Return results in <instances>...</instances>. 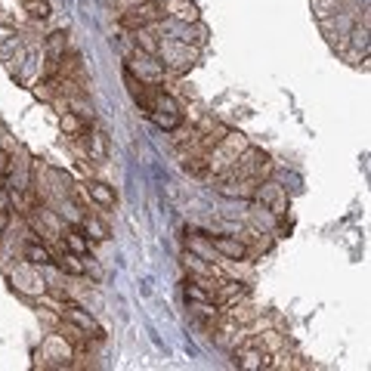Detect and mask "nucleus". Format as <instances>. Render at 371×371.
Here are the masks:
<instances>
[{
  "mask_svg": "<svg viewBox=\"0 0 371 371\" xmlns=\"http://www.w3.org/2000/svg\"><path fill=\"white\" fill-rule=\"evenodd\" d=\"M158 62L167 68V74H186L201 59V46L186 44L180 37H158Z\"/></svg>",
  "mask_w": 371,
  "mask_h": 371,
  "instance_id": "f257e3e1",
  "label": "nucleus"
},
{
  "mask_svg": "<svg viewBox=\"0 0 371 371\" xmlns=\"http://www.w3.org/2000/svg\"><path fill=\"white\" fill-rule=\"evenodd\" d=\"M245 149H247V139L242 134H235V130H226L220 143L207 152V170H214V174L220 176L223 170H229L232 164H235L238 155H242Z\"/></svg>",
  "mask_w": 371,
  "mask_h": 371,
  "instance_id": "f03ea898",
  "label": "nucleus"
},
{
  "mask_svg": "<svg viewBox=\"0 0 371 371\" xmlns=\"http://www.w3.org/2000/svg\"><path fill=\"white\" fill-rule=\"evenodd\" d=\"M124 68H127L130 74H136L139 81H145V84H158V87H164V81H167V68L158 62V56L139 50V46L127 56V65Z\"/></svg>",
  "mask_w": 371,
  "mask_h": 371,
  "instance_id": "7ed1b4c3",
  "label": "nucleus"
},
{
  "mask_svg": "<svg viewBox=\"0 0 371 371\" xmlns=\"http://www.w3.org/2000/svg\"><path fill=\"white\" fill-rule=\"evenodd\" d=\"M161 19H164V13H161V4H158V0H143V4L136 0L134 6H127V10L121 13V25L130 28V31L152 28V25H158Z\"/></svg>",
  "mask_w": 371,
  "mask_h": 371,
  "instance_id": "20e7f679",
  "label": "nucleus"
},
{
  "mask_svg": "<svg viewBox=\"0 0 371 371\" xmlns=\"http://www.w3.org/2000/svg\"><path fill=\"white\" fill-rule=\"evenodd\" d=\"M59 315H62V319H65L68 325H74L77 331H84V334H87V337H93V340H103V337H105L103 325H99L96 319H93V315H90L84 306H77L72 297H65V300H62V306H59Z\"/></svg>",
  "mask_w": 371,
  "mask_h": 371,
  "instance_id": "39448f33",
  "label": "nucleus"
},
{
  "mask_svg": "<svg viewBox=\"0 0 371 371\" xmlns=\"http://www.w3.org/2000/svg\"><path fill=\"white\" fill-rule=\"evenodd\" d=\"M204 238H207V245H211L223 260L242 263V260L251 257V247H247L245 238H238V235H204Z\"/></svg>",
  "mask_w": 371,
  "mask_h": 371,
  "instance_id": "423d86ee",
  "label": "nucleus"
},
{
  "mask_svg": "<svg viewBox=\"0 0 371 371\" xmlns=\"http://www.w3.org/2000/svg\"><path fill=\"white\" fill-rule=\"evenodd\" d=\"M254 198L263 204V211H273L275 216H285L288 214V195H285L282 186L275 183H257V192H254Z\"/></svg>",
  "mask_w": 371,
  "mask_h": 371,
  "instance_id": "0eeeda50",
  "label": "nucleus"
},
{
  "mask_svg": "<svg viewBox=\"0 0 371 371\" xmlns=\"http://www.w3.org/2000/svg\"><path fill=\"white\" fill-rule=\"evenodd\" d=\"M161 13H164V19L183 22V25H189V22H201L198 6L192 4V0H164V4H161Z\"/></svg>",
  "mask_w": 371,
  "mask_h": 371,
  "instance_id": "6e6552de",
  "label": "nucleus"
},
{
  "mask_svg": "<svg viewBox=\"0 0 371 371\" xmlns=\"http://www.w3.org/2000/svg\"><path fill=\"white\" fill-rule=\"evenodd\" d=\"M44 359H59V365H72L74 350L68 346V340L62 334H50L44 344Z\"/></svg>",
  "mask_w": 371,
  "mask_h": 371,
  "instance_id": "1a4fd4ad",
  "label": "nucleus"
},
{
  "mask_svg": "<svg viewBox=\"0 0 371 371\" xmlns=\"http://www.w3.org/2000/svg\"><path fill=\"white\" fill-rule=\"evenodd\" d=\"M84 192H87V198L96 201L103 211H112V207L118 204V195H115V189L108 183H103V180H90L87 186H84Z\"/></svg>",
  "mask_w": 371,
  "mask_h": 371,
  "instance_id": "9d476101",
  "label": "nucleus"
},
{
  "mask_svg": "<svg viewBox=\"0 0 371 371\" xmlns=\"http://www.w3.org/2000/svg\"><path fill=\"white\" fill-rule=\"evenodd\" d=\"M22 257H25L31 266H50V263H53L50 247H46L41 238H28L25 247H22Z\"/></svg>",
  "mask_w": 371,
  "mask_h": 371,
  "instance_id": "9b49d317",
  "label": "nucleus"
},
{
  "mask_svg": "<svg viewBox=\"0 0 371 371\" xmlns=\"http://www.w3.org/2000/svg\"><path fill=\"white\" fill-rule=\"evenodd\" d=\"M62 242H65L68 251L81 254V257H87V254L93 251V242L84 235V229H65V232H62Z\"/></svg>",
  "mask_w": 371,
  "mask_h": 371,
  "instance_id": "f8f14e48",
  "label": "nucleus"
},
{
  "mask_svg": "<svg viewBox=\"0 0 371 371\" xmlns=\"http://www.w3.org/2000/svg\"><path fill=\"white\" fill-rule=\"evenodd\" d=\"M13 282H15V288H19V291H34V294L46 291L44 278L37 273H31V269H19V273H13Z\"/></svg>",
  "mask_w": 371,
  "mask_h": 371,
  "instance_id": "ddd939ff",
  "label": "nucleus"
},
{
  "mask_svg": "<svg viewBox=\"0 0 371 371\" xmlns=\"http://www.w3.org/2000/svg\"><path fill=\"white\" fill-rule=\"evenodd\" d=\"M56 266L62 269V273H68V275H87V260L81 257V254H74V251H65L62 257L56 260Z\"/></svg>",
  "mask_w": 371,
  "mask_h": 371,
  "instance_id": "4468645a",
  "label": "nucleus"
},
{
  "mask_svg": "<svg viewBox=\"0 0 371 371\" xmlns=\"http://www.w3.org/2000/svg\"><path fill=\"white\" fill-rule=\"evenodd\" d=\"M81 229H84V235H87L90 242H108V235H112V232H108V226H105L103 220H99V216H84Z\"/></svg>",
  "mask_w": 371,
  "mask_h": 371,
  "instance_id": "2eb2a0df",
  "label": "nucleus"
},
{
  "mask_svg": "<svg viewBox=\"0 0 371 371\" xmlns=\"http://www.w3.org/2000/svg\"><path fill=\"white\" fill-rule=\"evenodd\" d=\"M65 46H68L65 31H53V34L46 37V62H59L62 53H65Z\"/></svg>",
  "mask_w": 371,
  "mask_h": 371,
  "instance_id": "dca6fc26",
  "label": "nucleus"
},
{
  "mask_svg": "<svg viewBox=\"0 0 371 371\" xmlns=\"http://www.w3.org/2000/svg\"><path fill=\"white\" fill-rule=\"evenodd\" d=\"M186 300H189V304H207V300H211L214 304V294L204 288V285L198 282V278H189V282H186Z\"/></svg>",
  "mask_w": 371,
  "mask_h": 371,
  "instance_id": "f3484780",
  "label": "nucleus"
},
{
  "mask_svg": "<svg viewBox=\"0 0 371 371\" xmlns=\"http://www.w3.org/2000/svg\"><path fill=\"white\" fill-rule=\"evenodd\" d=\"M145 115H149V118L158 124L161 130H170V134L180 127V112H164V108H152V112H145Z\"/></svg>",
  "mask_w": 371,
  "mask_h": 371,
  "instance_id": "a211bd4d",
  "label": "nucleus"
},
{
  "mask_svg": "<svg viewBox=\"0 0 371 371\" xmlns=\"http://www.w3.org/2000/svg\"><path fill=\"white\" fill-rule=\"evenodd\" d=\"M59 127L65 130V136H72V139H77V136L84 134V121L77 118L74 112H62L59 115Z\"/></svg>",
  "mask_w": 371,
  "mask_h": 371,
  "instance_id": "6ab92c4d",
  "label": "nucleus"
},
{
  "mask_svg": "<svg viewBox=\"0 0 371 371\" xmlns=\"http://www.w3.org/2000/svg\"><path fill=\"white\" fill-rule=\"evenodd\" d=\"M90 158L93 161L108 158V139H105V134H99V130H93L90 134Z\"/></svg>",
  "mask_w": 371,
  "mask_h": 371,
  "instance_id": "aec40b11",
  "label": "nucleus"
},
{
  "mask_svg": "<svg viewBox=\"0 0 371 371\" xmlns=\"http://www.w3.org/2000/svg\"><path fill=\"white\" fill-rule=\"evenodd\" d=\"M22 6H25V13L31 15V19H46L50 15V4L46 0H22Z\"/></svg>",
  "mask_w": 371,
  "mask_h": 371,
  "instance_id": "412c9836",
  "label": "nucleus"
},
{
  "mask_svg": "<svg viewBox=\"0 0 371 371\" xmlns=\"http://www.w3.org/2000/svg\"><path fill=\"white\" fill-rule=\"evenodd\" d=\"M72 112L77 115V118H81L84 124L87 121H93V105H87L84 103V93H77V96H72Z\"/></svg>",
  "mask_w": 371,
  "mask_h": 371,
  "instance_id": "4be33fe9",
  "label": "nucleus"
},
{
  "mask_svg": "<svg viewBox=\"0 0 371 371\" xmlns=\"http://www.w3.org/2000/svg\"><path fill=\"white\" fill-rule=\"evenodd\" d=\"M37 315H41V319L46 322V325H59V319L53 313H46V309H37Z\"/></svg>",
  "mask_w": 371,
  "mask_h": 371,
  "instance_id": "5701e85b",
  "label": "nucleus"
},
{
  "mask_svg": "<svg viewBox=\"0 0 371 371\" xmlns=\"http://www.w3.org/2000/svg\"><path fill=\"white\" fill-rule=\"evenodd\" d=\"M158 4H164V0H158Z\"/></svg>",
  "mask_w": 371,
  "mask_h": 371,
  "instance_id": "b1692460",
  "label": "nucleus"
}]
</instances>
